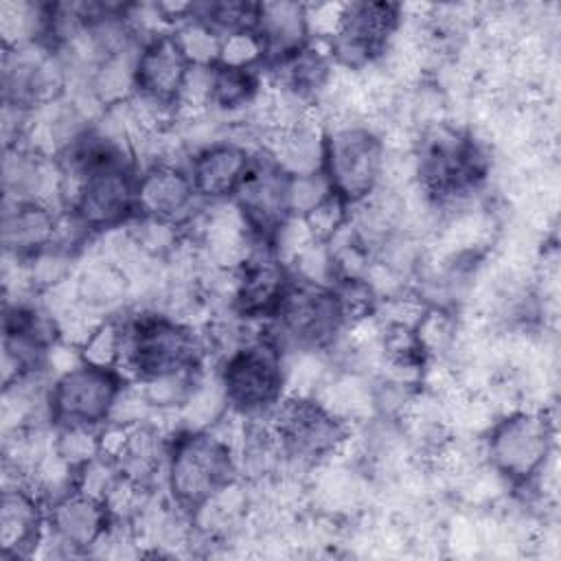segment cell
<instances>
[{"mask_svg": "<svg viewBox=\"0 0 561 561\" xmlns=\"http://www.w3.org/2000/svg\"><path fill=\"white\" fill-rule=\"evenodd\" d=\"M351 206L335 193H331L322 204H318L302 219L311 237L320 243H329L337 232H342L351 221Z\"/></svg>", "mask_w": 561, "mask_h": 561, "instance_id": "33", "label": "cell"}, {"mask_svg": "<svg viewBox=\"0 0 561 561\" xmlns=\"http://www.w3.org/2000/svg\"><path fill=\"white\" fill-rule=\"evenodd\" d=\"M333 193L324 171L307 175H289L287 180V208L291 217H305Z\"/></svg>", "mask_w": 561, "mask_h": 561, "instance_id": "32", "label": "cell"}, {"mask_svg": "<svg viewBox=\"0 0 561 561\" xmlns=\"http://www.w3.org/2000/svg\"><path fill=\"white\" fill-rule=\"evenodd\" d=\"M414 160L419 186L434 204L467 199L489 173L484 147L469 131L445 123L423 134Z\"/></svg>", "mask_w": 561, "mask_h": 561, "instance_id": "2", "label": "cell"}, {"mask_svg": "<svg viewBox=\"0 0 561 561\" xmlns=\"http://www.w3.org/2000/svg\"><path fill=\"white\" fill-rule=\"evenodd\" d=\"M276 88L296 96L302 103L316 99L331 79V61L324 53L307 44L300 53L274 64Z\"/></svg>", "mask_w": 561, "mask_h": 561, "instance_id": "23", "label": "cell"}, {"mask_svg": "<svg viewBox=\"0 0 561 561\" xmlns=\"http://www.w3.org/2000/svg\"><path fill=\"white\" fill-rule=\"evenodd\" d=\"M72 280L75 302L96 318L114 316L131 291L125 270L105 256L85 265Z\"/></svg>", "mask_w": 561, "mask_h": 561, "instance_id": "21", "label": "cell"}, {"mask_svg": "<svg viewBox=\"0 0 561 561\" xmlns=\"http://www.w3.org/2000/svg\"><path fill=\"white\" fill-rule=\"evenodd\" d=\"M112 526L107 504L90 493L70 489L50 500L46 508V530L59 548L68 552H90Z\"/></svg>", "mask_w": 561, "mask_h": 561, "instance_id": "14", "label": "cell"}, {"mask_svg": "<svg viewBox=\"0 0 561 561\" xmlns=\"http://www.w3.org/2000/svg\"><path fill=\"white\" fill-rule=\"evenodd\" d=\"M261 96V81L254 68H232L215 64L210 107L234 114L254 105Z\"/></svg>", "mask_w": 561, "mask_h": 561, "instance_id": "26", "label": "cell"}, {"mask_svg": "<svg viewBox=\"0 0 561 561\" xmlns=\"http://www.w3.org/2000/svg\"><path fill=\"white\" fill-rule=\"evenodd\" d=\"M164 480L175 508L193 515L237 480L232 445L213 430H180L169 443Z\"/></svg>", "mask_w": 561, "mask_h": 561, "instance_id": "1", "label": "cell"}, {"mask_svg": "<svg viewBox=\"0 0 561 561\" xmlns=\"http://www.w3.org/2000/svg\"><path fill=\"white\" fill-rule=\"evenodd\" d=\"M197 199L188 171L173 162H151L138 173L136 215L140 217L182 226L193 217Z\"/></svg>", "mask_w": 561, "mask_h": 561, "instance_id": "15", "label": "cell"}, {"mask_svg": "<svg viewBox=\"0 0 561 561\" xmlns=\"http://www.w3.org/2000/svg\"><path fill=\"white\" fill-rule=\"evenodd\" d=\"M125 379L114 368L79 362L57 375L48 388V419L53 427H103Z\"/></svg>", "mask_w": 561, "mask_h": 561, "instance_id": "9", "label": "cell"}, {"mask_svg": "<svg viewBox=\"0 0 561 561\" xmlns=\"http://www.w3.org/2000/svg\"><path fill=\"white\" fill-rule=\"evenodd\" d=\"M59 215L53 206L39 202L4 199L2 210V245L13 259H28L57 237Z\"/></svg>", "mask_w": 561, "mask_h": 561, "instance_id": "20", "label": "cell"}, {"mask_svg": "<svg viewBox=\"0 0 561 561\" xmlns=\"http://www.w3.org/2000/svg\"><path fill=\"white\" fill-rule=\"evenodd\" d=\"M0 33L4 48L46 44L48 39V4L42 2H2Z\"/></svg>", "mask_w": 561, "mask_h": 561, "instance_id": "24", "label": "cell"}, {"mask_svg": "<svg viewBox=\"0 0 561 561\" xmlns=\"http://www.w3.org/2000/svg\"><path fill=\"white\" fill-rule=\"evenodd\" d=\"M333 294L346 320V327H357L377 313V291L366 276H340L333 280Z\"/></svg>", "mask_w": 561, "mask_h": 561, "instance_id": "30", "label": "cell"}, {"mask_svg": "<svg viewBox=\"0 0 561 561\" xmlns=\"http://www.w3.org/2000/svg\"><path fill=\"white\" fill-rule=\"evenodd\" d=\"M202 366L199 368H184L175 373L156 375L149 379L138 381L145 399L149 405L158 412H178L195 390L197 381L202 379Z\"/></svg>", "mask_w": 561, "mask_h": 561, "instance_id": "28", "label": "cell"}, {"mask_svg": "<svg viewBox=\"0 0 561 561\" xmlns=\"http://www.w3.org/2000/svg\"><path fill=\"white\" fill-rule=\"evenodd\" d=\"M270 430L283 458L296 465H320L348 438V423L313 394H287L270 412Z\"/></svg>", "mask_w": 561, "mask_h": 561, "instance_id": "7", "label": "cell"}, {"mask_svg": "<svg viewBox=\"0 0 561 561\" xmlns=\"http://www.w3.org/2000/svg\"><path fill=\"white\" fill-rule=\"evenodd\" d=\"M289 267L276 256L272 245L261 243L237 270L232 285V309L239 318H272L287 285Z\"/></svg>", "mask_w": 561, "mask_h": 561, "instance_id": "13", "label": "cell"}, {"mask_svg": "<svg viewBox=\"0 0 561 561\" xmlns=\"http://www.w3.org/2000/svg\"><path fill=\"white\" fill-rule=\"evenodd\" d=\"M46 533L42 495L28 484H4L0 497V554L2 559L28 557Z\"/></svg>", "mask_w": 561, "mask_h": 561, "instance_id": "17", "label": "cell"}, {"mask_svg": "<svg viewBox=\"0 0 561 561\" xmlns=\"http://www.w3.org/2000/svg\"><path fill=\"white\" fill-rule=\"evenodd\" d=\"M401 11L392 2L342 4L337 28L331 35V59L346 70H362L375 64L399 31Z\"/></svg>", "mask_w": 561, "mask_h": 561, "instance_id": "10", "label": "cell"}, {"mask_svg": "<svg viewBox=\"0 0 561 561\" xmlns=\"http://www.w3.org/2000/svg\"><path fill=\"white\" fill-rule=\"evenodd\" d=\"M53 451L75 471L101 454L99 427H55Z\"/></svg>", "mask_w": 561, "mask_h": 561, "instance_id": "31", "label": "cell"}, {"mask_svg": "<svg viewBox=\"0 0 561 561\" xmlns=\"http://www.w3.org/2000/svg\"><path fill=\"white\" fill-rule=\"evenodd\" d=\"M191 61L178 44L173 31L149 35L136 53V96L178 112V96Z\"/></svg>", "mask_w": 561, "mask_h": 561, "instance_id": "12", "label": "cell"}, {"mask_svg": "<svg viewBox=\"0 0 561 561\" xmlns=\"http://www.w3.org/2000/svg\"><path fill=\"white\" fill-rule=\"evenodd\" d=\"M254 35L261 42L263 59L272 66L300 53L309 44L307 4L300 2H259Z\"/></svg>", "mask_w": 561, "mask_h": 561, "instance_id": "19", "label": "cell"}, {"mask_svg": "<svg viewBox=\"0 0 561 561\" xmlns=\"http://www.w3.org/2000/svg\"><path fill=\"white\" fill-rule=\"evenodd\" d=\"M75 261L77 250L53 241L22 261V280L28 289L46 294L70 283Z\"/></svg>", "mask_w": 561, "mask_h": 561, "instance_id": "25", "label": "cell"}, {"mask_svg": "<svg viewBox=\"0 0 561 561\" xmlns=\"http://www.w3.org/2000/svg\"><path fill=\"white\" fill-rule=\"evenodd\" d=\"M252 156L232 140H213L197 149L186 169L197 197L213 204L234 197L252 164Z\"/></svg>", "mask_w": 561, "mask_h": 561, "instance_id": "16", "label": "cell"}, {"mask_svg": "<svg viewBox=\"0 0 561 561\" xmlns=\"http://www.w3.org/2000/svg\"><path fill=\"white\" fill-rule=\"evenodd\" d=\"M217 375L230 412L250 419L270 414L285 397V359L270 335L239 342Z\"/></svg>", "mask_w": 561, "mask_h": 561, "instance_id": "4", "label": "cell"}, {"mask_svg": "<svg viewBox=\"0 0 561 561\" xmlns=\"http://www.w3.org/2000/svg\"><path fill=\"white\" fill-rule=\"evenodd\" d=\"M287 180L289 175L270 153H259L252 156V164L232 197L254 234L270 245L276 230L291 217L287 208Z\"/></svg>", "mask_w": 561, "mask_h": 561, "instance_id": "11", "label": "cell"}, {"mask_svg": "<svg viewBox=\"0 0 561 561\" xmlns=\"http://www.w3.org/2000/svg\"><path fill=\"white\" fill-rule=\"evenodd\" d=\"M322 171L351 208L377 193L386 173L381 138L366 125H340L324 134Z\"/></svg>", "mask_w": 561, "mask_h": 561, "instance_id": "8", "label": "cell"}, {"mask_svg": "<svg viewBox=\"0 0 561 561\" xmlns=\"http://www.w3.org/2000/svg\"><path fill=\"white\" fill-rule=\"evenodd\" d=\"M123 355L118 373L123 370L136 381L175 373L184 368H199L204 359V342L191 324L169 313L142 311L123 320Z\"/></svg>", "mask_w": 561, "mask_h": 561, "instance_id": "3", "label": "cell"}, {"mask_svg": "<svg viewBox=\"0 0 561 561\" xmlns=\"http://www.w3.org/2000/svg\"><path fill=\"white\" fill-rule=\"evenodd\" d=\"M287 175H307L322 171L324 134L307 121L276 129V140L267 151Z\"/></svg>", "mask_w": 561, "mask_h": 561, "instance_id": "22", "label": "cell"}, {"mask_svg": "<svg viewBox=\"0 0 561 561\" xmlns=\"http://www.w3.org/2000/svg\"><path fill=\"white\" fill-rule=\"evenodd\" d=\"M230 405L219 375H215L213 379L202 375L188 401L178 410V416L182 421V430H213L226 419Z\"/></svg>", "mask_w": 561, "mask_h": 561, "instance_id": "27", "label": "cell"}, {"mask_svg": "<svg viewBox=\"0 0 561 561\" xmlns=\"http://www.w3.org/2000/svg\"><path fill=\"white\" fill-rule=\"evenodd\" d=\"M114 427L116 440L101 445V451L116 462L125 480L147 489L167 467L171 438H164L162 432L149 421L134 427Z\"/></svg>", "mask_w": 561, "mask_h": 561, "instance_id": "18", "label": "cell"}, {"mask_svg": "<svg viewBox=\"0 0 561 561\" xmlns=\"http://www.w3.org/2000/svg\"><path fill=\"white\" fill-rule=\"evenodd\" d=\"M270 320L274 324L270 337L280 351H324L346 327L333 287L296 276H291Z\"/></svg>", "mask_w": 561, "mask_h": 561, "instance_id": "5", "label": "cell"}, {"mask_svg": "<svg viewBox=\"0 0 561 561\" xmlns=\"http://www.w3.org/2000/svg\"><path fill=\"white\" fill-rule=\"evenodd\" d=\"M554 447L552 421L539 410H513L493 421L484 454L491 469L515 486L530 484L543 473Z\"/></svg>", "mask_w": 561, "mask_h": 561, "instance_id": "6", "label": "cell"}, {"mask_svg": "<svg viewBox=\"0 0 561 561\" xmlns=\"http://www.w3.org/2000/svg\"><path fill=\"white\" fill-rule=\"evenodd\" d=\"M123 327H125L123 320L116 316L103 318L90 331V335L77 346L81 362L118 370L121 355H123Z\"/></svg>", "mask_w": 561, "mask_h": 561, "instance_id": "29", "label": "cell"}]
</instances>
